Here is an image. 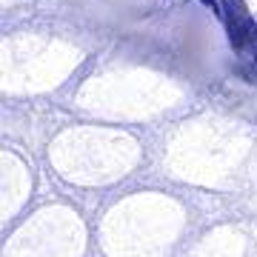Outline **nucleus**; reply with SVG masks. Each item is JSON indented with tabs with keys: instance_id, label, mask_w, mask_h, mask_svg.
<instances>
[{
	"instance_id": "1",
	"label": "nucleus",
	"mask_w": 257,
	"mask_h": 257,
	"mask_svg": "<svg viewBox=\"0 0 257 257\" xmlns=\"http://www.w3.org/2000/svg\"><path fill=\"white\" fill-rule=\"evenodd\" d=\"M220 18L223 23H226V32H229V43L234 52H246L248 40H251V35H254L257 29V20L248 15L246 3L243 0H220Z\"/></svg>"
},
{
	"instance_id": "2",
	"label": "nucleus",
	"mask_w": 257,
	"mask_h": 257,
	"mask_svg": "<svg viewBox=\"0 0 257 257\" xmlns=\"http://www.w3.org/2000/svg\"><path fill=\"white\" fill-rule=\"evenodd\" d=\"M246 57H251L257 63V29H254V35H251V40H248V46H246V52H243Z\"/></svg>"
}]
</instances>
